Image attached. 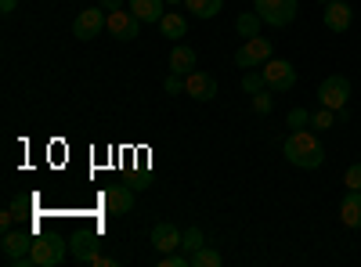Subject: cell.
Returning a JSON list of instances; mask_svg holds the SVG:
<instances>
[{"label": "cell", "mask_w": 361, "mask_h": 267, "mask_svg": "<svg viewBox=\"0 0 361 267\" xmlns=\"http://www.w3.org/2000/svg\"><path fill=\"white\" fill-rule=\"evenodd\" d=\"M199 246H206V239H202V231H199V228H188L185 235H180V249H185L188 256H192Z\"/></svg>", "instance_id": "24"}, {"label": "cell", "mask_w": 361, "mask_h": 267, "mask_svg": "<svg viewBox=\"0 0 361 267\" xmlns=\"http://www.w3.org/2000/svg\"><path fill=\"white\" fill-rule=\"evenodd\" d=\"M336 123H340V120H336V112H333V108H325V105H322L318 112H311V130H333Z\"/></svg>", "instance_id": "22"}, {"label": "cell", "mask_w": 361, "mask_h": 267, "mask_svg": "<svg viewBox=\"0 0 361 267\" xmlns=\"http://www.w3.org/2000/svg\"><path fill=\"white\" fill-rule=\"evenodd\" d=\"M282 156L300 170H318L325 163V148L311 130H289V137L282 141Z\"/></svg>", "instance_id": "1"}, {"label": "cell", "mask_w": 361, "mask_h": 267, "mask_svg": "<svg viewBox=\"0 0 361 267\" xmlns=\"http://www.w3.org/2000/svg\"><path fill=\"white\" fill-rule=\"evenodd\" d=\"M180 235L185 231H177V224H170V221H159L156 228H152V246L159 249V253H173V249H180Z\"/></svg>", "instance_id": "13"}, {"label": "cell", "mask_w": 361, "mask_h": 267, "mask_svg": "<svg viewBox=\"0 0 361 267\" xmlns=\"http://www.w3.org/2000/svg\"><path fill=\"white\" fill-rule=\"evenodd\" d=\"M15 8H18V0H0V15H4V18H8Z\"/></svg>", "instance_id": "29"}, {"label": "cell", "mask_w": 361, "mask_h": 267, "mask_svg": "<svg viewBox=\"0 0 361 267\" xmlns=\"http://www.w3.org/2000/svg\"><path fill=\"white\" fill-rule=\"evenodd\" d=\"M102 8L105 11H119V8H123V0H102Z\"/></svg>", "instance_id": "30"}, {"label": "cell", "mask_w": 361, "mask_h": 267, "mask_svg": "<svg viewBox=\"0 0 361 267\" xmlns=\"http://www.w3.org/2000/svg\"><path fill=\"white\" fill-rule=\"evenodd\" d=\"M166 4H185V0H166Z\"/></svg>", "instance_id": "32"}, {"label": "cell", "mask_w": 361, "mask_h": 267, "mask_svg": "<svg viewBox=\"0 0 361 267\" xmlns=\"http://www.w3.org/2000/svg\"><path fill=\"white\" fill-rule=\"evenodd\" d=\"M271 108H275V91H267V87H264V91L253 94V112L257 116H267Z\"/></svg>", "instance_id": "23"}, {"label": "cell", "mask_w": 361, "mask_h": 267, "mask_svg": "<svg viewBox=\"0 0 361 267\" xmlns=\"http://www.w3.org/2000/svg\"><path fill=\"white\" fill-rule=\"evenodd\" d=\"M260 25H264V18L257 11H243V15H238V22H235V29H238V37H243V40L260 37Z\"/></svg>", "instance_id": "19"}, {"label": "cell", "mask_w": 361, "mask_h": 267, "mask_svg": "<svg viewBox=\"0 0 361 267\" xmlns=\"http://www.w3.org/2000/svg\"><path fill=\"white\" fill-rule=\"evenodd\" d=\"M102 206L109 213H130L134 210V188L130 185H112L109 192H102Z\"/></svg>", "instance_id": "12"}, {"label": "cell", "mask_w": 361, "mask_h": 267, "mask_svg": "<svg viewBox=\"0 0 361 267\" xmlns=\"http://www.w3.org/2000/svg\"><path fill=\"white\" fill-rule=\"evenodd\" d=\"M33 231H4V242H0V253H4V263L11 267H29L33 263Z\"/></svg>", "instance_id": "2"}, {"label": "cell", "mask_w": 361, "mask_h": 267, "mask_svg": "<svg viewBox=\"0 0 361 267\" xmlns=\"http://www.w3.org/2000/svg\"><path fill=\"white\" fill-rule=\"evenodd\" d=\"M98 239H94V235H80V239L73 242V256L80 260V263H94L98 260Z\"/></svg>", "instance_id": "18"}, {"label": "cell", "mask_w": 361, "mask_h": 267, "mask_svg": "<svg viewBox=\"0 0 361 267\" xmlns=\"http://www.w3.org/2000/svg\"><path fill=\"white\" fill-rule=\"evenodd\" d=\"M318 101L325 105V108H333V112H340V108H347V101H350V80L347 76H325L322 80V87H318Z\"/></svg>", "instance_id": "4"}, {"label": "cell", "mask_w": 361, "mask_h": 267, "mask_svg": "<svg viewBox=\"0 0 361 267\" xmlns=\"http://www.w3.org/2000/svg\"><path fill=\"white\" fill-rule=\"evenodd\" d=\"M109 33L116 37V40H137V29H141V18L134 15V11H109Z\"/></svg>", "instance_id": "9"}, {"label": "cell", "mask_w": 361, "mask_h": 267, "mask_svg": "<svg viewBox=\"0 0 361 267\" xmlns=\"http://www.w3.org/2000/svg\"><path fill=\"white\" fill-rule=\"evenodd\" d=\"M322 22H325V29H333V33H347L350 22H354V8L343 4V0H329Z\"/></svg>", "instance_id": "10"}, {"label": "cell", "mask_w": 361, "mask_h": 267, "mask_svg": "<svg viewBox=\"0 0 361 267\" xmlns=\"http://www.w3.org/2000/svg\"><path fill=\"white\" fill-rule=\"evenodd\" d=\"M185 94H192L195 101H209V98H217V76H209V73H188L185 76Z\"/></svg>", "instance_id": "11"}, {"label": "cell", "mask_w": 361, "mask_h": 267, "mask_svg": "<svg viewBox=\"0 0 361 267\" xmlns=\"http://www.w3.org/2000/svg\"><path fill=\"white\" fill-rule=\"evenodd\" d=\"M264 87H267L264 73H253V69H246V76H243V91H246V94H257V91H264Z\"/></svg>", "instance_id": "25"}, {"label": "cell", "mask_w": 361, "mask_h": 267, "mask_svg": "<svg viewBox=\"0 0 361 267\" xmlns=\"http://www.w3.org/2000/svg\"><path fill=\"white\" fill-rule=\"evenodd\" d=\"M159 33H163L166 40H185V33H188V18L166 11V15L159 18Z\"/></svg>", "instance_id": "17"}, {"label": "cell", "mask_w": 361, "mask_h": 267, "mask_svg": "<svg viewBox=\"0 0 361 267\" xmlns=\"http://www.w3.org/2000/svg\"><path fill=\"white\" fill-rule=\"evenodd\" d=\"M163 87H166V94H185V76H180V73H170V76L163 80Z\"/></svg>", "instance_id": "28"}, {"label": "cell", "mask_w": 361, "mask_h": 267, "mask_svg": "<svg viewBox=\"0 0 361 267\" xmlns=\"http://www.w3.org/2000/svg\"><path fill=\"white\" fill-rule=\"evenodd\" d=\"M296 11H300L296 0H257V15H260L267 25H275V29L289 25V22L296 18Z\"/></svg>", "instance_id": "5"}, {"label": "cell", "mask_w": 361, "mask_h": 267, "mask_svg": "<svg viewBox=\"0 0 361 267\" xmlns=\"http://www.w3.org/2000/svg\"><path fill=\"white\" fill-rule=\"evenodd\" d=\"M271 40H264V37H253V40H243V47L235 51V66L238 69H260L267 58H271Z\"/></svg>", "instance_id": "6"}, {"label": "cell", "mask_w": 361, "mask_h": 267, "mask_svg": "<svg viewBox=\"0 0 361 267\" xmlns=\"http://www.w3.org/2000/svg\"><path fill=\"white\" fill-rule=\"evenodd\" d=\"M343 185H347V188H354V192H361V163H350V166H347Z\"/></svg>", "instance_id": "27"}, {"label": "cell", "mask_w": 361, "mask_h": 267, "mask_svg": "<svg viewBox=\"0 0 361 267\" xmlns=\"http://www.w3.org/2000/svg\"><path fill=\"white\" fill-rule=\"evenodd\" d=\"M62 260H66V239H62V235L33 239V267H54Z\"/></svg>", "instance_id": "8"}, {"label": "cell", "mask_w": 361, "mask_h": 267, "mask_svg": "<svg viewBox=\"0 0 361 267\" xmlns=\"http://www.w3.org/2000/svg\"><path fill=\"white\" fill-rule=\"evenodd\" d=\"M221 4L224 0H185V8L195 11V18H214L221 11Z\"/></svg>", "instance_id": "21"}, {"label": "cell", "mask_w": 361, "mask_h": 267, "mask_svg": "<svg viewBox=\"0 0 361 267\" xmlns=\"http://www.w3.org/2000/svg\"><path fill=\"white\" fill-rule=\"evenodd\" d=\"M322 4H329V0H322Z\"/></svg>", "instance_id": "33"}, {"label": "cell", "mask_w": 361, "mask_h": 267, "mask_svg": "<svg viewBox=\"0 0 361 267\" xmlns=\"http://www.w3.org/2000/svg\"><path fill=\"white\" fill-rule=\"evenodd\" d=\"M105 25H109L105 8H83L73 22V33H76V40H94V37L105 33Z\"/></svg>", "instance_id": "7"}, {"label": "cell", "mask_w": 361, "mask_h": 267, "mask_svg": "<svg viewBox=\"0 0 361 267\" xmlns=\"http://www.w3.org/2000/svg\"><path fill=\"white\" fill-rule=\"evenodd\" d=\"M340 224L343 228H361V192H354V188H347V195H343V202H340Z\"/></svg>", "instance_id": "14"}, {"label": "cell", "mask_w": 361, "mask_h": 267, "mask_svg": "<svg viewBox=\"0 0 361 267\" xmlns=\"http://www.w3.org/2000/svg\"><path fill=\"white\" fill-rule=\"evenodd\" d=\"M311 123V112L307 108H289V116H286V127H293V130H304Z\"/></svg>", "instance_id": "26"}, {"label": "cell", "mask_w": 361, "mask_h": 267, "mask_svg": "<svg viewBox=\"0 0 361 267\" xmlns=\"http://www.w3.org/2000/svg\"><path fill=\"white\" fill-rule=\"evenodd\" d=\"M11 221H15V213H0V228L4 231H11Z\"/></svg>", "instance_id": "31"}, {"label": "cell", "mask_w": 361, "mask_h": 267, "mask_svg": "<svg viewBox=\"0 0 361 267\" xmlns=\"http://www.w3.org/2000/svg\"><path fill=\"white\" fill-rule=\"evenodd\" d=\"M188 260H192V267H221L224 263V256L217 249H209V246H199Z\"/></svg>", "instance_id": "20"}, {"label": "cell", "mask_w": 361, "mask_h": 267, "mask_svg": "<svg viewBox=\"0 0 361 267\" xmlns=\"http://www.w3.org/2000/svg\"><path fill=\"white\" fill-rule=\"evenodd\" d=\"M170 73H180V76L195 73V47H188V44H177V47L170 51Z\"/></svg>", "instance_id": "15"}, {"label": "cell", "mask_w": 361, "mask_h": 267, "mask_svg": "<svg viewBox=\"0 0 361 267\" xmlns=\"http://www.w3.org/2000/svg\"><path fill=\"white\" fill-rule=\"evenodd\" d=\"M130 11L141 18V25L145 22H156L159 25V18L166 15V0H130Z\"/></svg>", "instance_id": "16"}, {"label": "cell", "mask_w": 361, "mask_h": 267, "mask_svg": "<svg viewBox=\"0 0 361 267\" xmlns=\"http://www.w3.org/2000/svg\"><path fill=\"white\" fill-rule=\"evenodd\" d=\"M264 80H267V91H275V94H286L296 87V69L293 62H286V58H267V62L260 66Z\"/></svg>", "instance_id": "3"}]
</instances>
